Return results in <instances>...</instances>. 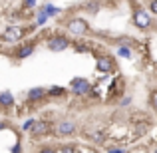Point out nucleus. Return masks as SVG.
Instances as JSON below:
<instances>
[{"instance_id":"obj_16","label":"nucleus","mask_w":157,"mask_h":153,"mask_svg":"<svg viewBox=\"0 0 157 153\" xmlns=\"http://www.w3.org/2000/svg\"><path fill=\"white\" fill-rule=\"evenodd\" d=\"M117 56L119 58H131V48L129 46H119L117 48Z\"/></svg>"},{"instance_id":"obj_14","label":"nucleus","mask_w":157,"mask_h":153,"mask_svg":"<svg viewBox=\"0 0 157 153\" xmlns=\"http://www.w3.org/2000/svg\"><path fill=\"white\" fill-rule=\"evenodd\" d=\"M40 10H42L44 14L48 16V18H50V16H56V14H60V10H58L56 6H52V4H46V6H42Z\"/></svg>"},{"instance_id":"obj_15","label":"nucleus","mask_w":157,"mask_h":153,"mask_svg":"<svg viewBox=\"0 0 157 153\" xmlns=\"http://www.w3.org/2000/svg\"><path fill=\"white\" fill-rule=\"evenodd\" d=\"M84 8L88 12H98L100 10V0H88V2L84 4Z\"/></svg>"},{"instance_id":"obj_17","label":"nucleus","mask_w":157,"mask_h":153,"mask_svg":"<svg viewBox=\"0 0 157 153\" xmlns=\"http://www.w3.org/2000/svg\"><path fill=\"white\" fill-rule=\"evenodd\" d=\"M46 20H48V16L46 14H44V12L42 10H38V18H36V26H42V24H46Z\"/></svg>"},{"instance_id":"obj_18","label":"nucleus","mask_w":157,"mask_h":153,"mask_svg":"<svg viewBox=\"0 0 157 153\" xmlns=\"http://www.w3.org/2000/svg\"><path fill=\"white\" fill-rule=\"evenodd\" d=\"M58 153H78V147H74V145H62L60 149H58Z\"/></svg>"},{"instance_id":"obj_27","label":"nucleus","mask_w":157,"mask_h":153,"mask_svg":"<svg viewBox=\"0 0 157 153\" xmlns=\"http://www.w3.org/2000/svg\"><path fill=\"white\" fill-rule=\"evenodd\" d=\"M36 6V0H26V8H34Z\"/></svg>"},{"instance_id":"obj_2","label":"nucleus","mask_w":157,"mask_h":153,"mask_svg":"<svg viewBox=\"0 0 157 153\" xmlns=\"http://www.w3.org/2000/svg\"><path fill=\"white\" fill-rule=\"evenodd\" d=\"M133 24L139 28V30H149L151 24H153V20H151V14L145 10V8H135L133 10Z\"/></svg>"},{"instance_id":"obj_1","label":"nucleus","mask_w":157,"mask_h":153,"mask_svg":"<svg viewBox=\"0 0 157 153\" xmlns=\"http://www.w3.org/2000/svg\"><path fill=\"white\" fill-rule=\"evenodd\" d=\"M52 129H54L52 121H48V119H36L34 125H32V129H30V135H32V139H40V137L50 135Z\"/></svg>"},{"instance_id":"obj_8","label":"nucleus","mask_w":157,"mask_h":153,"mask_svg":"<svg viewBox=\"0 0 157 153\" xmlns=\"http://www.w3.org/2000/svg\"><path fill=\"white\" fill-rule=\"evenodd\" d=\"M76 131V123L70 121V119H62L56 125V135L58 137H66V135H72Z\"/></svg>"},{"instance_id":"obj_3","label":"nucleus","mask_w":157,"mask_h":153,"mask_svg":"<svg viewBox=\"0 0 157 153\" xmlns=\"http://www.w3.org/2000/svg\"><path fill=\"white\" fill-rule=\"evenodd\" d=\"M24 34H26V30H24L22 26H18V24H10V26L2 32V40L8 42V44H16V42H20V40L24 38Z\"/></svg>"},{"instance_id":"obj_4","label":"nucleus","mask_w":157,"mask_h":153,"mask_svg":"<svg viewBox=\"0 0 157 153\" xmlns=\"http://www.w3.org/2000/svg\"><path fill=\"white\" fill-rule=\"evenodd\" d=\"M66 28H68V32H70V34H74V36H84V34H88V32H90V24L86 22L84 18H72V20H68Z\"/></svg>"},{"instance_id":"obj_10","label":"nucleus","mask_w":157,"mask_h":153,"mask_svg":"<svg viewBox=\"0 0 157 153\" xmlns=\"http://www.w3.org/2000/svg\"><path fill=\"white\" fill-rule=\"evenodd\" d=\"M46 96H48V92L44 88H32L30 92H28V101H40Z\"/></svg>"},{"instance_id":"obj_5","label":"nucleus","mask_w":157,"mask_h":153,"mask_svg":"<svg viewBox=\"0 0 157 153\" xmlns=\"http://www.w3.org/2000/svg\"><path fill=\"white\" fill-rule=\"evenodd\" d=\"M70 92L74 96H88L92 92V84H90L86 78H74L72 84H70Z\"/></svg>"},{"instance_id":"obj_11","label":"nucleus","mask_w":157,"mask_h":153,"mask_svg":"<svg viewBox=\"0 0 157 153\" xmlns=\"http://www.w3.org/2000/svg\"><path fill=\"white\" fill-rule=\"evenodd\" d=\"M0 105L12 107V105H14V96H12L10 92H2V94H0Z\"/></svg>"},{"instance_id":"obj_23","label":"nucleus","mask_w":157,"mask_h":153,"mask_svg":"<svg viewBox=\"0 0 157 153\" xmlns=\"http://www.w3.org/2000/svg\"><path fill=\"white\" fill-rule=\"evenodd\" d=\"M38 153H58V149H54V147H42Z\"/></svg>"},{"instance_id":"obj_30","label":"nucleus","mask_w":157,"mask_h":153,"mask_svg":"<svg viewBox=\"0 0 157 153\" xmlns=\"http://www.w3.org/2000/svg\"><path fill=\"white\" fill-rule=\"evenodd\" d=\"M155 153H157V147H155Z\"/></svg>"},{"instance_id":"obj_26","label":"nucleus","mask_w":157,"mask_h":153,"mask_svg":"<svg viewBox=\"0 0 157 153\" xmlns=\"http://www.w3.org/2000/svg\"><path fill=\"white\" fill-rule=\"evenodd\" d=\"M90 96H94V98H98V96H100V92L96 90V86H92V92H90Z\"/></svg>"},{"instance_id":"obj_24","label":"nucleus","mask_w":157,"mask_h":153,"mask_svg":"<svg viewBox=\"0 0 157 153\" xmlns=\"http://www.w3.org/2000/svg\"><path fill=\"white\" fill-rule=\"evenodd\" d=\"M149 8H151V12H153V14H157V0H153V2L149 4Z\"/></svg>"},{"instance_id":"obj_21","label":"nucleus","mask_w":157,"mask_h":153,"mask_svg":"<svg viewBox=\"0 0 157 153\" xmlns=\"http://www.w3.org/2000/svg\"><path fill=\"white\" fill-rule=\"evenodd\" d=\"M78 153H100L98 149H94V147H80Z\"/></svg>"},{"instance_id":"obj_12","label":"nucleus","mask_w":157,"mask_h":153,"mask_svg":"<svg viewBox=\"0 0 157 153\" xmlns=\"http://www.w3.org/2000/svg\"><path fill=\"white\" fill-rule=\"evenodd\" d=\"M66 94V88H62V86H54V88L48 90V98H62Z\"/></svg>"},{"instance_id":"obj_9","label":"nucleus","mask_w":157,"mask_h":153,"mask_svg":"<svg viewBox=\"0 0 157 153\" xmlns=\"http://www.w3.org/2000/svg\"><path fill=\"white\" fill-rule=\"evenodd\" d=\"M36 50V42H26L22 44V46H18V50H16V58L18 60H26L28 56H32Z\"/></svg>"},{"instance_id":"obj_22","label":"nucleus","mask_w":157,"mask_h":153,"mask_svg":"<svg viewBox=\"0 0 157 153\" xmlns=\"http://www.w3.org/2000/svg\"><path fill=\"white\" fill-rule=\"evenodd\" d=\"M151 105H153V107H155V111H157V90H155L153 94H151Z\"/></svg>"},{"instance_id":"obj_28","label":"nucleus","mask_w":157,"mask_h":153,"mask_svg":"<svg viewBox=\"0 0 157 153\" xmlns=\"http://www.w3.org/2000/svg\"><path fill=\"white\" fill-rule=\"evenodd\" d=\"M129 103H131V98H123L121 100V105H129Z\"/></svg>"},{"instance_id":"obj_25","label":"nucleus","mask_w":157,"mask_h":153,"mask_svg":"<svg viewBox=\"0 0 157 153\" xmlns=\"http://www.w3.org/2000/svg\"><path fill=\"white\" fill-rule=\"evenodd\" d=\"M12 153H22V145H20V143L14 145V147H12Z\"/></svg>"},{"instance_id":"obj_29","label":"nucleus","mask_w":157,"mask_h":153,"mask_svg":"<svg viewBox=\"0 0 157 153\" xmlns=\"http://www.w3.org/2000/svg\"><path fill=\"white\" fill-rule=\"evenodd\" d=\"M2 125H4V123H0V129H2Z\"/></svg>"},{"instance_id":"obj_19","label":"nucleus","mask_w":157,"mask_h":153,"mask_svg":"<svg viewBox=\"0 0 157 153\" xmlns=\"http://www.w3.org/2000/svg\"><path fill=\"white\" fill-rule=\"evenodd\" d=\"M107 153H127V151L119 145H111V147H107Z\"/></svg>"},{"instance_id":"obj_6","label":"nucleus","mask_w":157,"mask_h":153,"mask_svg":"<svg viewBox=\"0 0 157 153\" xmlns=\"http://www.w3.org/2000/svg\"><path fill=\"white\" fill-rule=\"evenodd\" d=\"M96 68H98V72H101L104 76H107V74H113V70H115L113 58L107 56V54L96 56Z\"/></svg>"},{"instance_id":"obj_20","label":"nucleus","mask_w":157,"mask_h":153,"mask_svg":"<svg viewBox=\"0 0 157 153\" xmlns=\"http://www.w3.org/2000/svg\"><path fill=\"white\" fill-rule=\"evenodd\" d=\"M32 125H34V119H26V121H24V125H22V129L24 131H30Z\"/></svg>"},{"instance_id":"obj_7","label":"nucleus","mask_w":157,"mask_h":153,"mask_svg":"<svg viewBox=\"0 0 157 153\" xmlns=\"http://www.w3.org/2000/svg\"><path fill=\"white\" fill-rule=\"evenodd\" d=\"M66 48H70V40L62 34H56L48 40V50L50 52H64Z\"/></svg>"},{"instance_id":"obj_13","label":"nucleus","mask_w":157,"mask_h":153,"mask_svg":"<svg viewBox=\"0 0 157 153\" xmlns=\"http://www.w3.org/2000/svg\"><path fill=\"white\" fill-rule=\"evenodd\" d=\"M90 139H92L96 145H104V143H105V135L101 133V131H96V133H92V135H90Z\"/></svg>"}]
</instances>
